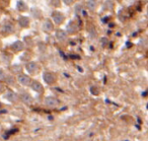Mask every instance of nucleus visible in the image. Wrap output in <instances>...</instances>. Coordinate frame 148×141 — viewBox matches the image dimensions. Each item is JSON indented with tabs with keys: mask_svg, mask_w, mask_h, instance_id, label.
Segmentation results:
<instances>
[{
	"mask_svg": "<svg viewBox=\"0 0 148 141\" xmlns=\"http://www.w3.org/2000/svg\"><path fill=\"white\" fill-rule=\"evenodd\" d=\"M52 19H53L55 25H62L64 23V21H65V17H64V14L61 11H54L53 14H52Z\"/></svg>",
	"mask_w": 148,
	"mask_h": 141,
	"instance_id": "1",
	"label": "nucleus"
},
{
	"mask_svg": "<svg viewBox=\"0 0 148 141\" xmlns=\"http://www.w3.org/2000/svg\"><path fill=\"white\" fill-rule=\"evenodd\" d=\"M17 81L23 86H29V85L31 86L32 82H33L31 77H29V75H25V74H18V76H17Z\"/></svg>",
	"mask_w": 148,
	"mask_h": 141,
	"instance_id": "2",
	"label": "nucleus"
},
{
	"mask_svg": "<svg viewBox=\"0 0 148 141\" xmlns=\"http://www.w3.org/2000/svg\"><path fill=\"white\" fill-rule=\"evenodd\" d=\"M14 31H15L14 25H13L10 21H6V23H3V25H2V33L3 34L11 35V34L14 33Z\"/></svg>",
	"mask_w": 148,
	"mask_h": 141,
	"instance_id": "3",
	"label": "nucleus"
},
{
	"mask_svg": "<svg viewBox=\"0 0 148 141\" xmlns=\"http://www.w3.org/2000/svg\"><path fill=\"white\" fill-rule=\"evenodd\" d=\"M59 104V100L54 96H47L45 98V105L49 108H55Z\"/></svg>",
	"mask_w": 148,
	"mask_h": 141,
	"instance_id": "4",
	"label": "nucleus"
},
{
	"mask_svg": "<svg viewBox=\"0 0 148 141\" xmlns=\"http://www.w3.org/2000/svg\"><path fill=\"white\" fill-rule=\"evenodd\" d=\"M25 69H27V71L29 72V73L35 74V73H37L38 69H39V66H38V64L36 63V62L31 61L25 65Z\"/></svg>",
	"mask_w": 148,
	"mask_h": 141,
	"instance_id": "5",
	"label": "nucleus"
},
{
	"mask_svg": "<svg viewBox=\"0 0 148 141\" xmlns=\"http://www.w3.org/2000/svg\"><path fill=\"white\" fill-rule=\"evenodd\" d=\"M44 80L46 81V83L53 84L56 81V77L52 72H45L44 73Z\"/></svg>",
	"mask_w": 148,
	"mask_h": 141,
	"instance_id": "6",
	"label": "nucleus"
},
{
	"mask_svg": "<svg viewBox=\"0 0 148 141\" xmlns=\"http://www.w3.org/2000/svg\"><path fill=\"white\" fill-rule=\"evenodd\" d=\"M19 98H21V102H25V104H27V105H31L32 102H34L32 96L29 94H27V92H23V94L19 96Z\"/></svg>",
	"mask_w": 148,
	"mask_h": 141,
	"instance_id": "7",
	"label": "nucleus"
},
{
	"mask_svg": "<svg viewBox=\"0 0 148 141\" xmlns=\"http://www.w3.org/2000/svg\"><path fill=\"white\" fill-rule=\"evenodd\" d=\"M67 32L63 31V30H57L56 31V39L58 40V41L60 42H64L67 40Z\"/></svg>",
	"mask_w": 148,
	"mask_h": 141,
	"instance_id": "8",
	"label": "nucleus"
},
{
	"mask_svg": "<svg viewBox=\"0 0 148 141\" xmlns=\"http://www.w3.org/2000/svg\"><path fill=\"white\" fill-rule=\"evenodd\" d=\"M5 98L10 102H16L17 100H18V96H17V94H15L12 90H8V91L6 92V94H5Z\"/></svg>",
	"mask_w": 148,
	"mask_h": 141,
	"instance_id": "9",
	"label": "nucleus"
},
{
	"mask_svg": "<svg viewBox=\"0 0 148 141\" xmlns=\"http://www.w3.org/2000/svg\"><path fill=\"white\" fill-rule=\"evenodd\" d=\"M42 27H43V30L46 32V33H51V32H53V30H54V25L50 19H46V21L43 23V25H42Z\"/></svg>",
	"mask_w": 148,
	"mask_h": 141,
	"instance_id": "10",
	"label": "nucleus"
},
{
	"mask_svg": "<svg viewBox=\"0 0 148 141\" xmlns=\"http://www.w3.org/2000/svg\"><path fill=\"white\" fill-rule=\"evenodd\" d=\"M31 87H32V89L35 90V91H37V92H41V94L42 92H44L43 85H42L39 81H33L31 84Z\"/></svg>",
	"mask_w": 148,
	"mask_h": 141,
	"instance_id": "11",
	"label": "nucleus"
},
{
	"mask_svg": "<svg viewBox=\"0 0 148 141\" xmlns=\"http://www.w3.org/2000/svg\"><path fill=\"white\" fill-rule=\"evenodd\" d=\"M11 48H12L13 51H15V52H21V51H23V48H25V45H23V42L16 41V42H14V43H13L12 45H11Z\"/></svg>",
	"mask_w": 148,
	"mask_h": 141,
	"instance_id": "12",
	"label": "nucleus"
},
{
	"mask_svg": "<svg viewBox=\"0 0 148 141\" xmlns=\"http://www.w3.org/2000/svg\"><path fill=\"white\" fill-rule=\"evenodd\" d=\"M18 23L21 28H29V19L27 17H19Z\"/></svg>",
	"mask_w": 148,
	"mask_h": 141,
	"instance_id": "13",
	"label": "nucleus"
},
{
	"mask_svg": "<svg viewBox=\"0 0 148 141\" xmlns=\"http://www.w3.org/2000/svg\"><path fill=\"white\" fill-rule=\"evenodd\" d=\"M86 7L89 11H95L97 8V0H88L86 3Z\"/></svg>",
	"mask_w": 148,
	"mask_h": 141,
	"instance_id": "14",
	"label": "nucleus"
},
{
	"mask_svg": "<svg viewBox=\"0 0 148 141\" xmlns=\"http://www.w3.org/2000/svg\"><path fill=\"white\" fill-rule=\"evenodd\" d=\"M16 8L18 11H21V12H23V11L27 10V3H25L23 1H18L16 4Z\"/></svg>",
	"mask_w": 148,
	"mask_h": 141,
	"instance_id": "15",
	"label": "nucleus"
},
{
	"mask_svg": "<svg viewBox=\"0 0 148 141\" xmlns=\"http://www.w3.org/2000/svg\"><path fill=\"white\" fill-rule=\"evenodd\" d=\"M76 31H77V25H75V23H74V21H71V23L67 25V32H68V33H70V34H73V33H75Z\"/></svg>",
	"mask_w": 148,
	"mask_h": 141,
	"instance_id": "16",
	"label": "nucleus"
},
{
	"mask_svg": "<svg viewBox=\"0 0 148 141\" xmlns=\"http://www.w3.org/2000/svg\"><path fill=\"white\" fill-rule=\"evenodd\" d=\"M103 7H105L107 10H109V9L114 8V3L112 2L111 0H108V1H106V2H105V5H103Z\"/></svg>",
	"mask_w": 148,
	"mask_h": 141,
	"instance_id": "17",
	"label": "nucleus"
},
{
	"mask_svg": "<svg viewBox=\"0 0 148 141\" xmlns=\"http://www.w3.org/2000/svg\"><path fill=\"white\" fill-rule=\"evenodd\" d=\"M6 82L9 84V85H12L13 83H14V77H12V76H6Z\"/></svg>",
	"mask_w": 148,
	"mask_h": 141,
	"instance_id": "18",
	"label": "nucleus"
},
{
	"mask_svg": "<svg viewBox=\"0 0 148 141\" xmlns=\"http://www.w3.org/2000/svg\"><path fill=\"white\" fill-rule=\"evenodd\" d=\"M21 71V67L19 65L12 66V72H14V73H19Z\"/></svg>",
	"mask_w": 148,
	"mask_h": 141,
	"instance_id": "19",
	"label": "nucleus"
},
{
	"mask_svg": "<svg viewBox=\"0 0 148 141\" xmlns=\"http://www.w3.org/2000/svg\"><path fill=\"white\" fill-rule=\"evenodd\" d=\"M51 4L55 7H60V0H51Z\"/></svg>",
	"mask_w": 148,
	"mask_h": 141,
	"instance_id": "20",
	"label": "nucleus"
},
{
	"mask_svg": "<svg viewBox=\"0 0 148 141\" xmlns=\"http://www.w3.org/2000/svg\"><path fill=\"white\" fill-rule=\"evenodd\" d=\"M62 1H63V2L65 3L66 5H71L72 3L75 1V0H62Z\"/></svg>",
	"mask_w": 148,
	"mask_h": 141,
	"instance_id": "21",
	"label": "nucleus"
},
{
	"mask_svg": "<svg viewBox=\"0 0 148 141\" xmlns=\"http://www.w3.org/2000/svg\"><path fill=\"white\" fill-rule=\"evenodd\" d=\"M0 79L2 80H5L6 79V77H5V74H4V71H3V70H1V75H0Z\"/></svg>",
	"mask_w": 148,
	"mask_h": 141,
	"instance_id": "22",
	"label": "nucleus"
},
{
	"mask_svg": "<svg viewBox=\"0 0 148 141\" xmlns=\"http://www.w3.org/2000/svg\"><path fill=\"white\" fill-rule=\"evenodd\" d=\"M146 17H147V19H148V8H147V11H146Z\"/></svg>",
	"mask_w": 148,
	"mask_h": 141,
	"instance_id": "23",
	"label": "nucleus"
}]
</instances>
